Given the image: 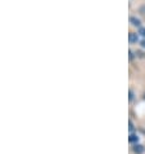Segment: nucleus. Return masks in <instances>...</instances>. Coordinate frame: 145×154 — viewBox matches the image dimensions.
Returning <instances> with one entry per match:
<instances>
[{"instance_id": "4", "label": "nucleus", "mask_w": 145, "mask_h": 154, "mask_svg": "<svg viewBox=\"0 0 145 154\" xmlns=\"http://www.w3.org/2000/svg\"><path fill=\"white\" fill-rule=\"evenodd\" d=\"M130 141H131V143H135V141H137L139 140V136L137 135H134V134H131L130 135V139H128Z\"/></svg>"}, {"instance_id": "3", "label": "nucleus", "mask_w": 145, "mask_h": 154, "mask_svg": "<svg viewBox=\"0 0 145 154\" xmlns=\"http://www.w3.org/2000/svg\"><path fill=\"white\" fill-rule=\"evenodd\" d=\"M130 21L132 22V25H135V26H140V20L137 18H135V17H131Z\"/></svg>"}, {"instance_id": "2", "label": "nucleus", "mask_w": 145, "mask_h": 154, "mask_svg": "<svg viewBox=\"0 0 145 154\" xmlns=\"http://www.w3.org/2000/svg\"><path fill=\"white\" fill-rule=\"evenodd\" d=\"M144 150H145V149H144L143 145H136V146L134 148V152H135V153H137V154L144 153Z\"/></svg>"}, {"instance_id": "6", "label": "nucleus", "mask_w": 145, "mask_h": 154, "mask_svg": "<svg viewBox=\"0 0 145 154\" xmlns=\"http://www.w3.org/2000/svg\"><path fill=\"white\" fill-rule=\"evenodd\" d=\"M139 32L143 36H145V29H144V27H141V29H140V31H139Z\"/></svg>"}, {"instance_id": "5", "label": "nucleus", "mask_w": 145, "mask_h": 154, "mask_svg": "<svg viewBox=\"0 0 145 154\" xmlns=\"http://www.w3.org/2000/svg\"><path fill=\"white\" fill-rule=\"evenodd\" d=\"M134 128H135V127H134V123L130 121V132H134Z\"/></svg>"}, {"instance_id": "7", "label": "nucleus", "mask_w": 145, "mask_h": 154, "mask_svg": "<svg viewBox=\"0 0 145 154\" xmlns=\"http://www.w3.org/2000/svg\"><path fill=\"white\" fill-rule=\"evenodd\" d=\"M134 98V93H132V91H130V100H132Z\"/></svg>"}, {"instance_id": "8", "label": "nucleus", "mask_w": 145, "mask_h": 154, "mask_svg": "<svg viewBox=\"0 0 145 154\" xmlns=\"http://www.w3.org/2000/svg\"><path fill=\"white\" fill-rule=\"evenodd\" d=\"M130 58H131V60L134 58V53H132V52H130Z\"/></svg>"}, {"instance_id": "9", "label": "nucleus", "mask_w": 145, "mask_h": 154, "mask_svg": "<svg viewBox=\"0 0 145 154\" xmlns=\"http://www.w3.org/2000/svg\"><path fill=\"white\" fill-rule=\"evenodd\" d=\"M141 45H143L144 48H145V40H143V42H141Z\"/></svg>"}, {"instance_id": "1", "label": "nucleus", "mask_w": 145, "mask_h": 154, "mask_svg": "<svg viewBox=\"0 0 145 154\" xmlns=\"http://www.w3.org/2000/svg\"><path fill=\"white\" fill-rule=\"evenodd\" d=\"M128 39H130V42H131V43H135V42H137L139 36H137V34H135V32H130Z\"/></svg>"}]
</instances>
